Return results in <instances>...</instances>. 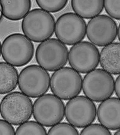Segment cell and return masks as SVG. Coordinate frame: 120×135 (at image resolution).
Listing matches in <instances>:
<instances>
[{
	"instance_id": "277c9868",
	"label": "cell",
	"mask_w": 120,
	"mask_h": 135,
	"mask_svg": "<svg viewBox=\"0 0 120 135\" xmlns=\"http://www.w3.org/2000/svg\"><path fill=\"white\" fill-rule=\"evenodd\" d=\"M69 51L65 44L55 38L42 42L37 47L36 60L47 71H55L63 68L68 60Z\"/></svg>"
},
{
	"instance_id": "2e32d148",
	"label": "cell",
	"mask_w": 120,
	"mask_h": 135,
	"mask_svg": "<svg viewBox=\"0 0 120 135\" xmlns=\"http://www.w3.org/2000/svg\"><path fill=\"white\" fill-rule=\"evenodd\" d=\"M75 14L81 18L92 19L99 15L104 8V1H71Z\"/></svg>"
},
{
	"instance_id": "603a6c76",
	"label": "cell",
	"mask_w": 120,
	"mask_h": 135,
	"mask_svg": "<svg viewBox=\"0 0 120 135\" xmlns=\"http://www.w3.org/2000/svg\"><path fill=\"white\" fill-rule=\"evenodd\" d=\"M0 135H15V131L11 124L5 120H0Z\"/></svg>"
},
{
	"instance_id": "7402d4cb",
	"label": "cell",
	"mask_w": 120,
	"mask_h": 135,
	"mask_svg": "<svg viewBox=\"0 0 120 135\" xmlns=\"http://www.w3.org/2000/svg\"><path fill=\"white\" fill-rule=\"evenodd\" d=\"M104 7L108 15L118 20L120 19V1H104Z\"/></svg>"
},
{
	"instance_id": "9a60e30c",
	"label": "cell",
	"mask_w": 120,
	"mask_h": 135,
	"mask_svg": "<svg viewBox=\"0 0 120 135\" xmlns=\"http://www.w3.org/2000/svg\"><path fill=\"white\" fill-rule=\"evenodd\" d=\"M0 6L3 16L10 21H20L30 12L32 2L25 1H0Z\"/></svg>"
},
{
	"instance_id": "5b68a950",
	"label": "cell",
	"mask_w": 120,
	"mask_h": 135,
	"mask_svg": "<svg viewBox=\"0 0 120 135\" xmlns=\"http://www.w3.org/2000/svg\"><path fill=\"white\" fill-rule=\"evenodd\" d=\"M50 75L39 65H29L19 76L18 85L22 93L28 97L36 98L47 93L50 86Z\"/></svg>"
},
{
	"instance_id": "7c38bea8",
	"label": "cell",
	"mask_w": 120,
	"mask_h": 135,
	"mask_svg": "<svg viewBox=\"0 0 120 135\" xmlns=\"http://www.w3.org/2000/svg\"><path fill=\"white\" fill-rule=\"evenodd\" d=\"M118 27L112 18L100 15L92 18L87 26L86 33L92 44L100 47L112 43L117 36Z\"/></svg>"
},
{
	"instance_id": "8fae6325",
	"label": "cell",
	"mask_w": 120,
	"mask_h": 135,
	"mask_svg": "<svg viewBox=\"0 0 120 135\" xmlns=\"http://www.w3.org/2000/svg\"><path fill=\"white\" fill-rule=\"evenodd\" d=\"M99 51L92 44L81 42L70 48L68 55L72 68L78 73H87L97 68L99 63Z\"/></svg>"
},
{
	"instance_id": "ac0fdd59",
	"label": "cell",
	"mask_w": 120,
	"mask_h": 135,
	"mask_svg": "<svg viewBox=\"0 0 120 135\" xmlns=\"http://www.w3.org/2000/svg\"><path fill=\"white\" fill-rule=\"evenodd\" d=\"M16 135H47V131L42 125L36 122L26 121L16 129Z\"/></svg>"
},
{
	"instance_id": "8992f818",
	"label": "cell",
	"mask_w": 120,
	"mask_h": 135,
	"mask_svg": "<svg viewBox=\"0 0 120 135\" xmlns=\"http://www.w3.org/2000/svg\"><path fill=\"white\" fill-rule=\"evenodd\" d=\"M114 82L110 73L103 69H95L84 76L82 89L86 97L91 100L102 102L113 95Z\"/></svg>"
},
{
	"instance_id": "83f0119b",
	"label": "cell",
	"mask_w": 120,
	"mask_h": 135,
	"mask_svg": "<svg viewBox=\"0 0 120 135\" xmlns=\"http://www.w3.org/2000/svg\"><path fill=\"white\" fill-rule=\"evenodd\" d=\"M114 135H120V129H119V130H118L116 133H115Z\"/></svg>"
},
{
	"instance_id": "7a4b0ae2",
	"label": "cell",
	"mask_w": 120,
	"mask_h": 135,
	"mask_svg": "<svg viewBox=\"0 0 120 135\" xmlns=\"http://www.w3.org/2000/svg\"><path fill=\"white\" fill-rule=\"evenodd\" d=\"M34 52L33 44L22 33L11 34L2 44L3 59L14 67H22L29 64L33 59Z\"/></svg>"
},
{
	"instance_id": "6da1fadb",
	"label": "cell",
	"mask_w": 120,
	"mask_h": 135,
	"mask_svg": "<svg viewBox=\"0 0 120 135\" xmlns=\"http://www.w3.org/2000/svg\"><path fill=\"white\" fill-rule=\"evenodd\" d=\"M55 19L52 15L41 8L30 11L21 24L24 35L34 42H42L50 39L55 31Z\"/></svg>"
},
{
	"instance_id": "30bf717a",
	"label": "cell",
	"mask_w": 120,
	"mask_h": 135,
	"mask_svg": "<svg viewBox=\"0 0 120 135\" xmlns=\"http://www.w3.org/2000/svg\"><path fill=\"white\" fill-rule=\"evenodd\" d=\"M96 108L93 101L85 96H77L66 104L65 115L67 121L74 127L85 128L96 117Z\"/></svg>"
},
{
	"instance_id": "484cf974",
	"label": "cell",
	"mask_w": 120,
	"mask_h": 135,
	"mask_svg": "<svg viewBox=\"0 0 120 135\" xmlns=\"http://www.w3.org/2000/svg\"><path fill=\"white\" fill-rule=\"evenodd\" d=\"M120 26H119V27H118V31H117V35L118 36V39L119 40H120Z\"/></svg>"
},
{
	"instance_id": "52a82bcc",
	"label": "cell",
	"mask_w": 120,
	"mask_h": 135,
	"mask_svg": "<svg viewBox=\"0 0 120 135\" xmlns=\"http://www.w3.org/2000/svg\"><path fill=\"white\" fill-rule=\"evenodd\" d=\"M83 79L79 73L72 68L60 69L52 74L50 80L51 90L61 99L70 100L81 92Z\"/></svg>"
},
{
	"instance_id": "d6986e66",
	"label": "cell",
	"mask_w": 120,
	"mask_h": 135,
	"mask_svg": "<svg viewBox=\"0 0 120 135\" xmlns=\"http://www.w3.org/2000/svg\"><path fill=\"white\" fill-rule=\"evenodd\" d=\"M36 3L41 9L48 12H56L61 11L67 4V0L63 1H40Z\"/></svg>"
},
{
	"instance_id": "d4e9b609",
	"label": "cell",
	"mask_w": 120,
	"mask_h": 135,
	"mask_svg": "<svg viewBox=\"0 0 120 135\" xmlns=\"http://www.w3.org/2000/svg\"><path fill=\"white\" fill-rule=\"evenodd\" d=\"M2 17H3V14H2V11H1V6H0V21H1L2 19Z\"/></svg>"
},
{
	"instance_id": "ba28073f",
	"label": "cell",
	"mask_w": 120,
	"mask_h": 135,
	"mask_svg": "<svg viewBox=\"0 0 120 135\" xmlns=\"http://www.w3.org/2000/svg\"><path fill=\"white\" fill-rule=\"evenodd\" d=\"M33 113L38 122L44 126L51 127L63 120L65 104L61 99L54 94H45L34 102Z\"/></svg>"
},
{
	"instance_id": "3957f363",
	"label": "cell",
	"mask_w": 120,
	"mask_h": 135,
	"mask_svg": "<svg viewBox=\"0 0 120 135\" xmlns=\"http://www.w3.org/2000/svg\"><path fill=\"white\" fill-rule=\"evenodd\" d=\"M30 99L23 93L14 92L5 96L1 101L0 112L2 118L13 125L28 121L33 114Z\"/></svg>"
},
{
	"instance_id": "9c48e42d",
	"label": "cell",
	"mask_w": 120,
	"mask_h": 135,
	"mask_svg": "<svg viewBox=\"0 0 120 135\" xmlns=\"http://www.w3.org/2000/svg\"><path fill=\"white\" fill-rule=\"evenodd\" d=\"M87 25L83 18L73 12L60 16L55 23V33L64 44L74 45L81 42L86 36Z\"/></svg>"
},
{
	"instance_id": "ffe728a7",
	"label": "cell",
	"mask_w": 120,
	"mask_h": 135,
	"mask_svg": "<svg viewBox=\"0 0 120 135\" xmlns=\"http://www.w3.org/2000/svg\"><path fill=\"white\" fill-rule=\"evenodd\" d=\"M48 135H78L77 129L70 124L59 123L49 129Z\"/></svg>"
},
{
	"instance_id": "e0dca14e",
	"label": "cell",
	"mask_w": 120,
	"mask_h": 135,
	"mask_svg": "<svg viewBox=\"0 0 120 135\" xmlns=\"http://www.w3.org/2000/svg\"><path fill=\"white\" fill-rule=\"evenodd\" d=\"M19 73L17 69L7 62H0V94L13 91L17 87Z\"/></svg>"
},
{
	"instance_id": "cb8c5ba5",
	"label": "cell",
	"mask_w": 120,
	"mask_h": 135,
	"mask_svg": "<svg viewBox=\"0 0 120 135\" xmlns=\"http://www.w3.org/2000/svg\"><path fill=\"white\" fill-rule=\"evenodd\" d=\"M120 75L118 76L116 81L114 82V90H115V93L117 94L118 97L120 99Z\"/></svg>"
},
{
	"instance_id": "4316f807",
	"label": "cell",
	"mask_w": 120,
	"mask_h": 135,
	"mask_svg": "<svg viewBox=\"0 0 120 135\" xmlns=\"http://www.w3.org/2000/svg\"><path fill=\"white\" fill-rule=\"evenodd\" d=\"M1 50H2V45H1V42L0 41V57L1 56Z\"/></svg>"
},
{
	"instance_id": "44dd1931",
	"label": "cell",
	"mask_w": 120,
	"mask_h": 135,
	"mask_svg": "<svg viewBox=\"0 0 120 135\" xmlns=\"http://www.w3.org/2000/svg\"><path fill=\"white\" fill-rule=\"evenodd\" d=\"M81 135H111L109 129L102 125L91 124L85 127Z\"/></svg>"
},
{
	"instance_id": "5bb4252c",
	"label": "cell",
	"mask_w": 120,
	"mask_h": 135,
	"mask_svg": "<svg viewBox=\"0 0 120 135\" xmlns=\"http://www.w3.org/2000/svg\"><path fill=\"white\" fill-rule=\"evenodd\" d=\"M120 43H112L103 47L99 57L103 70L110 74H120Z\"/></svg>"
},
{
	"instance_id": "4fadbf2b",
	"label": "cell",
	"mask_w": 120,
	"mask_h": 135,
	"mask_svg": "<svg viewBox=\"0 0 120 135\" xmlns=\"http://www.w3.org/2000/svg\"><path fill=\"white\" fill-rule=\"evenodd\" d=\"M97 117L100 123L108 129L120 128V99L113 97L102 101L98 108Z\"/></svg>"
},
{
	"instance_id": "f1b7e54d",
	"label": "cell",
	"mask_w": 120,
	"mask_h": 135,
	"mask_svg": "<svg viewBox=\"0 0 120 135\" xmlns=\"http://www.w3.org/2000/svg\"><path fill=\"white\" fill-rule=\"evenodd\" d=\"M0 108H1V105H0Z\"/></svg>"
}]
</instances>
